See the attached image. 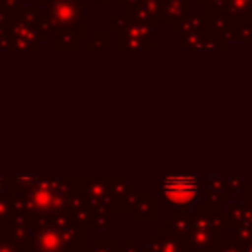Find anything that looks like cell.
Masks as SVG:
<instances>
[{"instance_id":"1","label":"cell","mask_w":252,"mask_h":252,"mask_svg":"<svg viewBox=\"0 0 252 252\" xmlns=\"http://www.w3.org/2000/svg\"><path fill=\"white\" fill-rule=\"evenodd\" d=\"M163 191L171 195V199L191 197L199 191V179L197 177H165Z\"/></svg>"},{"instance_id":"2","label":"cell","mask_w":252,"mask_h":252,"mask_svg":"<svg viewBox=\"0 0 252 252\" xmlns=\"http://www.w3.org/2000/svg\"><path fill=\"white\" fill-rule=\"evenodd\" d=\"M189 8H191V0H165L163 8H161L163 20L179 24L189 14Z\"/></svg>"},{"instance_id":"3","label":"cell","mask_w":252,"mask_h":252,"mask_svg":"<svg viewBox=\"0 0 252 252\" xmlns=\"http://www.w3.org/2000/svg\"><path fill=\"white\" fill-rule=\"evenodd\" d=\"M228 16H236L238 20L252 18V0H228L226 2Z\"/></svg>"},{"instance_id":"4","label":"cell","mask_w":252,"mask_h":252,"mask_svg":"<svg viewBox=\"0 0 252 252\" xmlns=\"http://www.w3.org/2000/svg\"><path fill=\"white\" fill-rule=\"evenodd\" d=\"M207 22H209L211 30L217 32V33H220V30L226 32V30L232 28V18L226 12H213L211 16H207Z\"/></svg>"},{"instance_id":"5","label":"cell","mask_w":252,"mask_h":252,"mask_svg":"<svg viewBox=\"0 0 252 252\" xmlns=\"http://www.w3.org/2000/svg\"><path fill=\"white\" fill-rule=\"evenodd\" d=\"M203 24H207V16H203V14H199V16H185L173 30H199V28H203Z\"/></svg>"},{"instance_id":"6","label":"cell","mask_w":252,"mask_h":252,"mask_svg":"<svg viewBox=\"0 0 252 252\" xmlns=\"http://www.w3.org/2000/svg\"><path fill=\"white\" fill-rule=\"evenodd\" d=\"M199 2H201L203 8H207L211 12H224L228 0H199Z\"/></svg>"},{"instance_id":"7","label":"cell","mask_w":252,"mask_h":252,"mask_svg":"<svg viewBox=\"0 0 252 252\" xmlns=\"http://www.w3.org/2000/svg\"><path fill=\"white\" fill-rule=\"evenodd\" d=\"M120 4H126L130 10H136V8H140L142 0H120Z\"/></svg>"}]
</instances>
